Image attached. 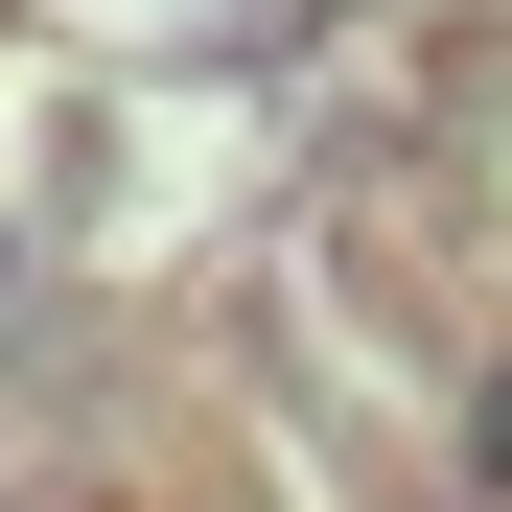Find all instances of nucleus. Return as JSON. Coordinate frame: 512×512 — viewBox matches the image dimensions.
Here are the masks:
<instances>
[{"instance_id": "1", "label": "nucleus", "mask_w": 512, "mask_h": 512, "mask_svg": "<svg viewBox=\"0 0 512 512\" xmlns=\"http://www.w3.org/2000/svg\"><path fill=\"white\" fill-rule=\"evenodd\" d=\"M466 466H489V489H512V373H489V396H466Z\"/></svg>"}]
</instances>
